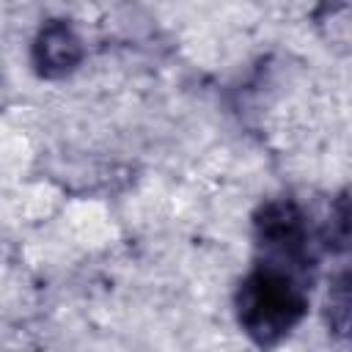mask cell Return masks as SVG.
Masks as SVG:
<instances>
[{"label": "cell", "instance_id": "obj_3", "mask_svg": "<svg viewBox=\"0 0 352 352\" xmlns=\"http://www.w3.org/2000/svg\"><path fill=\"white\" fill-rule=\"evenodd\" d=\"M82 60V41L63 19H50L33 41V66L41 77L58 80L72 74Z\"/></svg>", "mask_w": 352, "mask_h": 352}, {"label": "cell", "instance_id": "obj_2", "mask_svg": "<svg viewBox=\"0 0 352 352\" xmlns=\"http://www.w3.org/2000/svg\"><path fill=\"white\" fill-rule=\"evenodd\" d=\"M253 239L258 261L286 267L314 283L319 256L324 250L322 234L311 226L305 209L292 198L264 201L253 214Z\"/></svg>", "mask_w": 352, "mask_h": 352}, {"label": "cell", "instance_id": "obj_1", "mask_svg": "<svg viewBox=\"0 0 352 352\" xmlns=\"http://www.w3.org/2000/svg\"><path fill=\"white\" fill-rule=\"evenodd\" d=\"M308 294L311 280L286 267L256 258V267L236 289V322L253 344L275 346L308 314Z\"/></svg>", "mask_w": 352, "mask_h": 352}, {"label": "cell", "instance_id": "obj_4", "mask_svg": "<svg viewBox=\"0 0 352 352\" xmlns=\"http://www.w3.org/2000/svg\"><path fill=\"white\" fill-rule=\"evenodd\" d=\"M349 305H352L349 272H341L336 278V283L330 286V297H327V322L341 336H346V330H349Z\"/></svg>", "mask_w": 352, "mask_h": 352}]
</instances>
